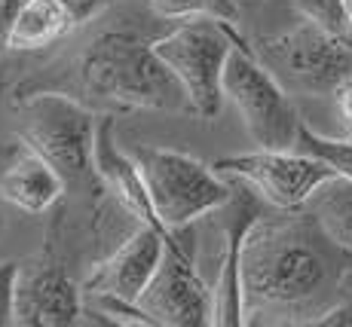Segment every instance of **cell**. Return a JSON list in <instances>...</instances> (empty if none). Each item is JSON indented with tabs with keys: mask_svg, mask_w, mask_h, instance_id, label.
Masks as SVG:
<instances>
[{
	"mask_svg": "<svg viewBox=\"0 0 352 327\" xmlns=\"http://www.w3.org/2000/svg\"><path fill=\"white\" fill-rule=\"evenodd\" d=\"M343 257L352 254L331 242L313 214L273 223L257 221L242 251L245 315L261 309H309L337 288Z\"/></svg>",
	"mask_w": 352,
	"mask_h": 327,
	"instance_id": "cell-1",
	"label": "cell"
},
{
	"mask_svg": "<svg viewBox=\"0 0 352 327\" xmlns=\"http://www.w3.org/2000/svg\"><path fill=\"white\" fill-rule=\"evenodd\" d=\"M83 89L98 101L147 111H193L184 86L135 31H104L80 58Z\"/></svg>",
	"mask_w": 352,
	"mask_h": 327,
	"instance_id": "cell-2",
	"label": "cell"
},
{
	"mask_svg": "<svg viewBox=\"0 0 352 327\" xmlns=\"http://www.w3.org/2000/svg\"><path fill=\"white\" fill-rule=\"evenodd\" d=\"M236 46H248L236 25L218 19H190L153 40L157 56L184 86L196 117L214 120L224 104V67Z\"/></svg>",
	"mask_w": 352,
	"mask_h": 327,
	"instance_id": "cell-3",
	"label": "cell"
},
{
	"mask_svg": "<svg viewBox=\"0 0 352 327\" xmlns=\"http://www.w3.org/2000/svg\"><path fill=\"white\" fill-rule=\"evenodd\" d=\"M147 193L166 229H184L214 208H224L233 199V183L190 153L168 147H138L132 150Z\"/></svg>",
	"mask_w": 352,
	"mask_h": 327,
	"instance_id": "cell-4",
	"label": "cell"
},
{
	"mask_svg": "<svg viewBox=\"0 0 352 327\" xmlns=\"http://www.w3.org/2000/svg\"><path fill=\"white\" fill-rule=\"evenodd\" d=\"M224 98L239 111L248 138L263 150H291L300 132L291 92L257 58L252 46H236L224 67Z\"/></svg>",
	"mask_w": 352,
	"mask_h": 327,
	"instance_id": "cell-5",
	"label": "cell"
},
{
	"mask_svg": "<svg viewBox=\"0 0 352 327\" xmlns=\"http://www.w3.org/2000/svg\"><path fill=\"white\" fill-rule=\"evenodd\" d=\"M96 128L98 122L89 107L67 95L43 92L22 104L19 138L28 150L43 156L67 183H80L96 174Z\"/></svg>",
	"mask_w": 352,
	"mask_h": 327,
	"instance_id": "cell-6",
	"label": "cell"
},
{
	"mask_svg": "<svg viewBox=\"0 0 352 327\" xmlns=\"http://www.w3.org/2000/svg\"><path fill=\"white\" fill-rule=\"evenodd\" d=\"M254 52L288 92L324 95L352 77V40L337 37L313 22L263 37Z\"/></svg>",
	"mask_w": 352,
	"mask_h": 327,
	"instance_id": "cell-7",
	"label": "cell"
},
{
	"mask_svg": "<svg viewBox=\"0 0 352 327\" xmlns=\"http://www.w3.org/2000/svg\"><path fill=\"white\" fill-rule=\"evenodd\" d=\"M138 312L157 327H208L214 324V291L202 282L193 263V238L172 229L157 275L138 297Z\"/></svg>",
	"mask_w": 352,
	"mask_h": 327,
	"instance_id": "cell-8",
	"label": "cell"
},
{
	"mask_svg": "<svg viewBox=\"0 0 352 327\" xmlns=\"http://www.w3.org/2000/svg\"><path fill=\"white\" fill-rule=\"evenodd\" d=\"M214 172L224 178H239L242 183L254 187V193L263 202L282 211H297L303 208L313 193L337 178L324 162L313 156L300 153V150H263L257 147L254 153H239V156H224L214 162Z\"/></svg>",
	"mask_w": 352,
	"mask_h": 327,
	"instance_id": "cell-9",
	"label": "cell"
},
{
	"mask_svg": "<svg viewBox=\"0 0 352 327\" xmlns=\"http://www.w3.org/2000/svg\"><path fill=\"white\" fill-rule=\"evenodd\" d=\"M162 251H166V233L141 223L132 236L98 263L86 278V291L92 297L113 300V303H138L147 291L151 278L157 275Z\"/></svg>",
	"mask_w": 352,
	"mask_h": 327,
	"instance_id": "cell-10",
	"label": "cell"
},
{
	"mask_svg": "<svg viewBox=\"0 0 352 327\" xmlns=\"http://www.w3.org/2000/svg\"><path fill=\"white\" fill-rule=\"evenodd\" d=\"M261 221V196L248 190H233V217L227 223V245L221 257L218 284H214V324H245V288H242V251L252 227Z\"/></svg>",
	"mask_w": 352,
	"mask_h": 327,
	"instance_id": "cell-11",
	"label": "cell"
},
{
	"mask_svg": "<svg viewBox=\"0 0 352 327\" xmlns=\"http://www.w3.org/2000/svg\"><path fill=\"white\" fill-rule=\"evenodd\" d=\"M83 315L80 288L62 267L22 269L16 288V324L25 327H67Z\"/></svg>",
	"mask_w": 352,
	"mask_h": 327,
	"instance_id": "cell-12",
	"label": "cell"
},
{
	"mask_svg": "<svg viewBox=\"0 0 352 327\" xmlns=\"http://www.w3.org/2000/svg\"><path fill=\"white\" fill-rule=\"evenodd\" d=\"M92 166H96L98 181L104 183L113 193V199L123 205L129 214L138 223H147V227L160 229V233H172V229L162 227V221L157 217V208L151 202V193H147L144 174H141L138 162H135L132 153H123L113 141V117H101L98 128H96V150H92Z\"/></svg>",
	"mask_w": 352,
	"mask_h": 327,
	"instance_id": "cell-13",
	"label": "cell"
},
{
	"mask_svg": "<svg viewBox=\"0 0 352 327\" xmlns=\"http://www.w3.org/2000/svg\"><path fill=\"white\" fill-rule=\"evenodd\" d=\"M65 178L34 150L25 147L22 156L10 162L0 174V199L25 214H43L62 199Z\"/></svg>",
	"mask_w": 352,
	"mask_h": 327,
	"instance_id": "cell-14",
	"label": "cell"
},
{
	"mask_svg": "<svg viewBox=\"0 0 352 327\" xmlns=\"http://www.w3.org/2000/svg\"><path fill=\"white\" fill-rule=\"evenodd\" d=\"M71 28L74 22L56 0H28L10 22L3 49H22V52L43 49V46L62 40Z\"/></svg>",
	"mask_w": 352,
	"mask_h": 327,
	"instance_id": "cell-15",
	"label": "cell"
},
{
	"mask_svg": "<svg viewBox=\"0 0 352 327\" xmlns=\"http://www.w3.org/2000/svg\"><path fill=\"white\" fill-rule=\"evenodd\" d=\"M307 205L309 214L319 221V227L331 236V242H337L352 254V181L331 178L316 190Z\"/></svg>",
	"mask_w": 352,
	"mask_h": 327,
	"instance_id": "cell-16",
	"label": "cell"
},
{
	"mask_svg": "<svg viewBox=\"0 0 352 327\" xmlns=\"http://www.w3.org/2000/svg\"><path fill=\"white\" fill-rule=\"evenodd\" d=\"M294 150L313 156V159L324 162L337 178H349L352 181V138H324V135L313 132L307 122H300V132H297V144Z\"/></svg>",
	"mask_w": 352,
	"mask_h": 327,
	"instance_id": "cell-17",
	"label": "cell"
},
{
	"mask_svg": "<svg viewBox=\"0 0 352 327\" xmlns=\"http://www.w3.org/2000/svg\"><path fill=\"white\" fill-rule=\"evenodd\" d=\"M151 10L168 22L184 19H218V22H239V3L236 0H147Z\"/></svg>",
	"mask_w": 352,
	"mask_h": 327,
	"instance_id": "cell-18",
	"label": "cell"
},
{
	"mask_svg": "<svg viewBox=\"0 0 352 327\" xmlns=\"http://www.w3.org/2000/svg\"><path fill=\"white\" fill-rule=\"evenodd\" d=\"M294 3L307 22L319 25V28L337 34V37L352 40V34H349L352 0H294Z\"/></svg>",
	"mask_w": 352,
	"mask_h": 327,
	"instance_id": "cell-19",
	"label": "cell"
},
{
	"mask_svg": "<svg viewBox=\"0 0 352 327\" xmlns=\"http://www.w3.org/2000/svg\"><path fill=\"white\" fill-rule=\"evenodd\" d=\"M22 267L16 260L0 263V327L16 324V288Z\"/></svg>",
	"mask_w": 352,
	"mask_h": 327,
	"instance_id": "cell-20",
	"label": "cell"
},
{
	"mask_svg": "<svg viewBox=\"0 0 352 327\" xmlns=\"http://www.w3.org/2000/svg\"><path fill=\"white\" fill-rule=\"evenodd\" d=\"M56 3L67 12V19H71L74 28H77V25L92 22V19H96L98 12L111 3V0H56Z\"/></svg>",
	"mask_w": 352,
	"mask_h": 327,
	"instance_id": "cell-21",
	"label": "cell"
},
{
	"mask_svg": "<svg viewBox=\"0 0 352 327\" xmlns=\"http://www.w3.org/2000/svg\"><path fill=\"white\" fill-rule=\"evenodd\" d=\"M331 95H334V107H337V117H340L343 135L352 138V77L343 80Z\"/></svg>",
	"mask_w": 352,
	"mask_h": 327,
	"instance_id": "cell-22",
	"label": "cell"
},
{
	"mask_svg": "<svg viewBox=\"0 0 352 327\" xmlns=\"http://www.w3.org/2000/svg\"><path fill=\"white\" fill-rule=\"evenodd\" d=\"M313 324H322V327H343V324H352V306H331V309H324Z\"/></svg>",
	"mask_w": 352,
	"mask_h": 327,
	"instance_id": "cell-23",
	"label": "cell"
},
{
	"mask_svg": "<svg viewBox=\"0 0 352 327\" xmlns=\"http://www.w3.org/2000/svg\"><path fill=\"white\" fill-rule=\"evenodd\" d=\"M28 0H0V49H3V40H6V31H10V22L16 19V12Z\"/></svg>",
	"mask_w": 352,
	"mask_h": 327,
	"instance_id": "cell-24",
	"label": "cell"
},
{
	"mask_svg": "<svg viewBox=\"0 0 352 327\" xmlns=\"http://www.w3.org/2000/svg\"><path fill=\"white\" fill-rule=\"evenodd\" d=\"M349 34H352V10H349Z\"/></svg>",
	"mask_w": 352,
	"mask_h": 327,
	"instance_id": "cell-25",
	"label": "cell"
}]
</instances>
